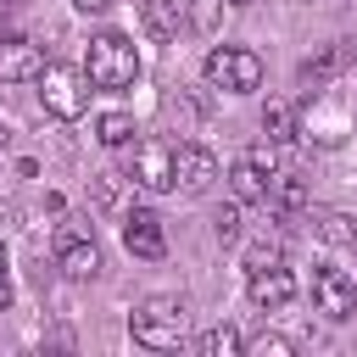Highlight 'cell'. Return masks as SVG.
<instances>
[{"mask_svg": "<svg viewBox=\"0 0 357 357\" xmlns=\"http://www.w3.org/2000/svg\"><path fill=\"white\" fill-rule=\"evenodd\" d=\"M123 245H128L134 257L156 262V257L167 251V240H162V218H156V212H145V206H134V212L123 218Z\"/></svg>", "mask_w": 357, "mask_h": 357, "instance_id": "obj_9", "label": "cell"}, {"mask_svg": "<svg viewBox=\"0 0 357 357\" xmlns=\"http://www.w3.org/2000/svg\"><path fill=\"white\" fill-rule=\"evenodd\" d=\"M39 84V100H45V112L50 117H61V123H73V117H84V106H89V78L78 73V67H61V61H45V73L33 78Z\"/></svg>", "mask_w": 357, "mask_h": 357, "instance_id": "obj_4", "label": "cell"}, {"mask_svg": "<svg viewBox=\"0 0 357 357\" xmlns=\"http://www.w3.org/2000/svg\"><path fill=\"white\" fill-rule=\"evenodd\" d=\"M173 178L184 190H206L218 178V156L206 145H173Z\"/></svg>", "mask_w": 357, "mask_h": 357, "instance_id": "obj_11", "label": "cell"}, {"mask_svg": "<svg viewBox=\"0 0 357 357\" xmlns=\"http://www.w3.org/2000/svg\"><path fill=\"white\" fill-rule=\"evenodd\" d=\"M84 78L95 89H128L139 78V50L123 33H95L89 50H84Z\"/></svg>", "mask_w": 357, "mask_h": 357, "instance_id": "obj_2", "label": "cell"}, {"mask_svg": "<svg viewBox=\"0 0 357 357\" xmlns=\"http://www.w3.org/2000/svg\"><path fill=\"white\" fill-rule=\"evenodd\" d=\"M201 351H206V357H240V351H245V335H240L234 324H212V329L201 335Z\"/></svg>", "mask_w": 357, "mask_h": 357, "instance_id": "obj_18", "label": "cell"}, {"mask_svg": "<svg viewBox=\"0 0 357 357\" xmlns=\"http://www.w3.org/2000/svg\"><path fill=\"white\" fill-rule=\"evenodd\" d=\"M0 268H6V245H0Z\"/></svg>", "mask_w": 357, "mask_h": 357, "instance_id": "obj_26", "label": "cell"}, {"mask_svg": "<svg viewBox=\"0 0 357 357\" xmlns=\"http://www.w3.org/2000/svg\"><path fill=\"white\" fill-rule=\"evenodd\" d=\"M95 139L112 145V151L128 145V139H134V117H128V112H100V117H95Z\"/></svg>", "mask_w": 357, "mask_h": 357, "instance_id": "obj_19", "label": "cell"}, {"mask_svg": "<svg viewBox=\"0 0 357 357\" xmlns=\"http://www.w3.org/2000/svg\"><path fill=\"white\" fill-rule=\"evenodd\" d=\"M245 290H251V301L262 307V312H279V307H290L296 301V279L273 262V268H257L251 279H245Z\"/></svg>", "mask_w": 357, "mask_h": 357, "instance_id": "obj_10", "label": "cell"}, {"mask_svg": "<svg viewBox=\"0 0 357 357\" xmlns=\"http://www.w3.org/2000/svg\"><path fill=\"white\" fill-rule=\"evenodd\" d=\"M39 73H45V50L33 39H22V33L0 39V84H33Z\"/></svg>", "mask_w": 357, "mask_h": 357, "instance_id": "obj_8", "label": "cell"}, {"mask_svg": "<svg viewBox=\"0 0 357 357\" xmlns=\"http://www.w3.org/2000/svg\"><path fill=\"white\" fill-rule=\"evenodd\" d=\"M251 351H262V357H290V351H296V346H290V340H284V335H262V340H257V346H251Z\"/></svg>", "mask_w": 357, "mask_h": 357, "instance_id": "obj_23", "label": "cell"}, {"mask_svg": "<svg viewBox=\"0 0 357 357\" xmlns=\"http://www.w3.org/2000/svg\"><path fill=\"white\" fill-rule=\"evenodd\" d=\"M139 22L151 39H173L178 33V0H145L139 6Z\"/></svg>", "mask_w": 357, "mask_h": 357, "instance_id": "obj_16", "label": "cell"}, {"mask_svg": "<svg viewBox=\"0 0 357 357\" xmlns=\"http://www.w3.org/2000/svg\"><path fill=\"white\" fill-rule=\"evenodd\" d=\"M212 229H218V240H223V245H229V240H240V201H234V206H218Z\"/></svg>", "mask_w": 357, "mask_h": 357, "instance_id": "obj_22", "label": "cell"}, {"mask_svg": "<svg viewBox=\"0 0 357 357\" xmlns=\"http://www.w3.org/2000/svg\"><path fill=\"white\" fill-rule=\"evenodd\" d=\"M262 134H268V145H290L296 139V106L290 100H268L262 106Z\"/></svg>", "mask_w": 357, "mask_h": 357, "instance_id": "obj_17", "label": "cell"}, {"mask_svg": "<svg viewBox=\"0 0 357 357\" xmlns=\"http://www.w3.org/2000/svg\"><path fill=\"white\" fill-rule=\"evenodd\" d=\"M128 178H134L139 190H151V195L173 190V184H178V178H173V145H167V139H139L134 156H128Z\"/></svg>", "mask_w": 357, "mask_h": 357, "instance_id": "obj_6", "label": "cell"}, {"mask_svg": "<svg viewBox=\"0 0 357 357\" xmlns=\"http://www.w3.org/2000/svg\"><path fill=\"white\" fill-rule=\"evenodd\" d=\"M73 6H78V11H106L112 0H73Z\"/></svg>", "mask_w": 357, "mask_h": 357, "instance_id": "obj_25", "label": "cell"}, {"mask_svg": "<svg viewBox=\"0 0 357 357\" xmlns=\"http://www.w3.org/2000/svg\"><path fill=\"white\" fill-rule=\"evenodd\" d=\"M268 206H273L279 218L307 212V184H301L296 173H273V178H268Z\"/></svg>", "mask_w": 357, "mask_h": 357, "instance_id": "obj_14", "label": "cell"}, {"mask_svg": "<svg viewBox=\"0 0 357 357\" xmlns=\"http://www.w3.org/2000/svg\"><path fill=\"white\" fill-rule=\"evenodd\" d=\"M11 296H17V290H11V279H6V268H0V312L11 307Z\"/></svg>", "mask_w": 357, "mask_h": 357, "instance_id": "obj_24", "label": "cell"}, {"mask_svg": "<svg viewBox=\"0 0 357 357\" xmlns=\"http://www.w3.org/2000/svg\"><path fill=\"white\" fill-rule=\"evenodd\" d=\"M279 257H284V240H279V234H262V240H251V245H245V273L273 268Z\"/></svg>", "mask_w": 357, "mask_h": 357, "instance_id": "obj_20", "label": "cell"}, {"mask_svg": "<svg viewBox=\"0 0 357 357\" xmlns=\"http://www.w3.org/2000/svg\"><path fill=\"white\" fill-rule=\"evenodd\" d=\"M268 178H273V173H268V167H257L251 156H240V162L229 167V190H234V201H240V206L268 201Z\"/></svg>", "mask_w": 357, "mask_h": 357, "instance_id": "obj_12", "label": "cell"}, {"mask_svg": "<svg viewBox=\"0 0 357 357\" xmlns=\"http://www.w3.org/2000/svg\"><path fill=\"white\" fill-rule=\"evenodd\" d=\"M206 84L212 89H229V95H251L257 84H262V56L257 50H245V45H218V50H206Z\"/></svg>", "mask_w": 357, "mask_h": 357, "instance_id": "obj_3", "label": "cell"}, {"mask_svg": "<svg viewBox=\"0 0 357 357\" xmlns=\"http://www.w3.org/2000/svg\"><path fill=\"white\" fill-rule=\"evenodd\" d=\"M312 307L324 318H351L357 312V279L340 268H312Z\"/></svg>", "mask_w": 357, "mask_h": 357, "instance_id": "obj_7", "label": "cell"}, {"mask_svg": "<svg viewBox=\"0 0 357 357\" xmlns=\"http://www.w3.org/2000/svg\"><path fill=\"white\" fill-rule=\"evenodd\" d=\"M346 61H351V50H346V45H324L318 56H307V61H301V84H312V89H318V84H329Z\"/></svg>", "mask_w": 357, "mask_h": 357, "instance_id": "obj_15", "label": "cell"}, {"mask_svg": "<svg viewBox=\"0 0 357 357\" xmlns=\"http://www.w3.org/2000/svg\"><path fill=\"white\" fill-rule=\"evenodd\" d=\"M229 6H245V0H229Z\"/></svg>", "mask_w": 357, "mask_h": 357, "instance_id": "obj_27", "label": "cell"}, {"mask_svg": "<svg viewBox=\"0 0 357 357\" xmlns=\"http://www.w3.org/2000/svg\"><path fill=\"white\" fill-rule=\"evenodd\" d=\"M56 268L67 279H95L100 273V245L84 223H61L56 229Z\"/></svg>", "mask_w": 357, "mask_h": 357, "instance_id": "obj_5", "label": "cell"}, {"mask_svg": "<svg viewBox=\"0 0 357 357\" xmlns=\"http://www.w3.org/2000/svg\"><path fill=\"white\" fill-rule=\"evenodd\" d=\"M218 11H223V0H184V22L195 33H212L218 28Z\"/></svg>", "mask_w": 357, "mask_h": 357, "instance_id": "obj_21", "label": "cell"}, {"mask_svg": "<svg viewBox=\"0 0 357 357\" xmlns=\"http://www.w3.org/2000/svg\"><path fill=\"white\" fill-rule=\"evenodd\" d=\"M128 335L145 346V351H178L190 340V312L178 296H151L128 312Z\"/></svg>", "mask_w": 357, "mask_h": 357, "instance_id": "obj_1", "label": "cell"}, {"mask_svg": "<svg viewBox=\"0 0 357 357\" xmlns=\"http://www.w3.org/2000/svg\"><path fill=\"white\" fill-rule=\"evenodd\" d=\"M307 223H312V234L324 245H351L357 240V223L346 212H335V206H307Z\"/></svg>", "mask_w": 357, "mask_h": 357, "instance_id": "obj_13", "label": "cell"}]
</instances>
